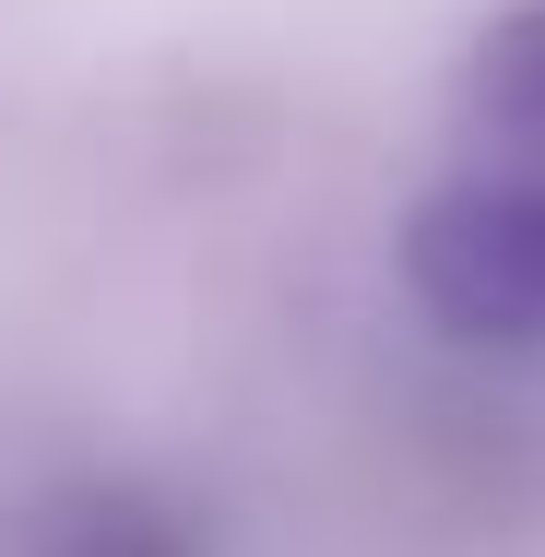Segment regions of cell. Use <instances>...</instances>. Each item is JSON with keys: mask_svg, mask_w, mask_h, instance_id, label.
<instances>
[{"mask_svg": "<svg viewBox=\"0 0 545 557\" xmlns=\"http://www.w3.org/2000/svg\"><path fill=\"white\" fill-rule=\"evenodd\" d=\"M12 557H202V546H190V522H178L166 498H143V486H72V498L24 510Z\"/></svg>", "mask_w": 545, "mask_h": 557, "instance_id": "2", "label": "cell"}, {"mask_svg": "<svg viewBox=\"0 0 545 557\" xmlns=\"http://www.w3.org/2000/svg\"><path fill=\"white\" fill-rule=\"evenodd\" d=\"M474 119H486V143L545 154V0H510L486 24V48H474Z\"/></svg>", "mask_w": 545, "mask_h": 557, "instance_id": "3", "label": "cell"}, {"mask_svg": "<svg viewBox=\"0 0 545 557\" xmlns=\"http://www.w3.org/2000/svg\"><path fill=\"white\" fill-rule=\"evenodd\" d=\"M404 285L474 356H545V154L486 143L404 225Z\"/></svg>", "mask_w": 545, "mask_h": 557, "instance_id": "1", "label": "cell"}]
</instances>
